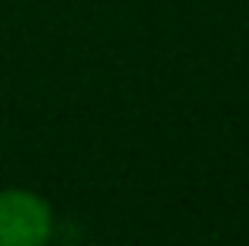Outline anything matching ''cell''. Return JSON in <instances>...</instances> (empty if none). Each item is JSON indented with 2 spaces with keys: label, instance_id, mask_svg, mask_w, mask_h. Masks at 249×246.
<instances>
[{
  "label": "cell",
  "instance_id": "1",
  "mask_svg": "<svg viewBox=\"0 0 249 246\" xmlns=\"http://www.w3.org/2000/svg\"><path fill=\"white\" fill-rule=\"evenodd\" d=\"M51 209L31 192H0V246H44Z\"/></svg>",
  "mask_w": 249,
  "mask_h": 246
}]
</instances>
